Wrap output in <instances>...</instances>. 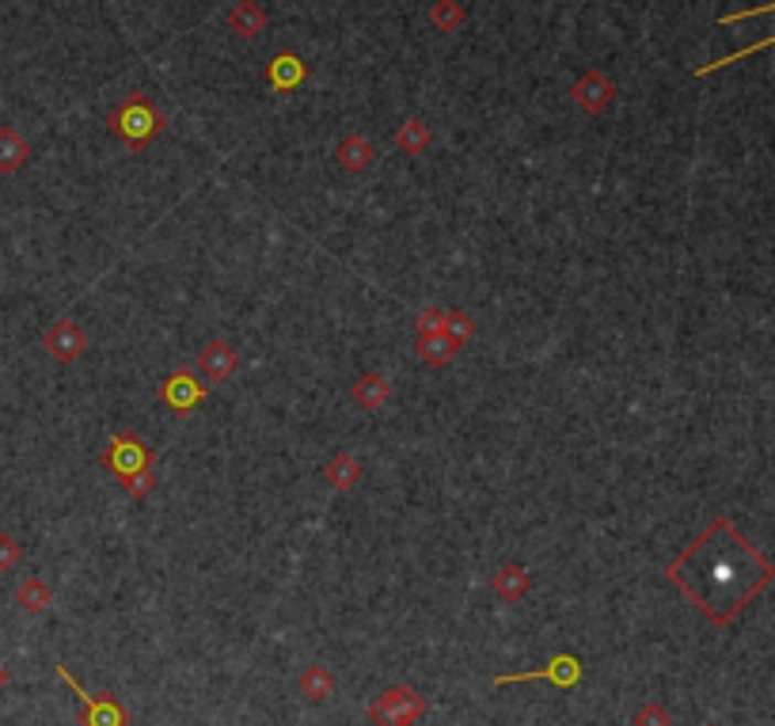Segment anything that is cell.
<instances>
[{"label": "cell", "mask_w": 775, "mask_h": 726, "mask_svg": "<svg viewBox=\"0 0 775 726\" xmlns=\"http://www.w3.org/2000/svg\"><path fill=\"white\" fill-rule=\"evenodd\" d=\"M571 96H574V104L585 110V115H601L605 107H613L616 84L608 81V76L601 73V70H590V73H582L578 81H574Z\"/></svg>", "instance_id": "9"}, {"label": "cell", "mask_w": 775, "mask_h": 726, "mask_svg": "<svg viewBox=\"0 0 775 726\" xmlns=\"http://www.w3.org/2000/svg\"><path fill=\"white\" fill-rule=\"evenodd\" d=\"M429 141H434V134H429V126L418 122V118H407V122H403V130L395 134V145H400L407 157H418V152H426Z\"/></svg>", "instance_id": "20"}, {"label": "cell", "mask_w": 775, "mask_h": 726, "mask_svg": "<svg viewBox=\"0 0 775 726\" xmlns=\"http://www.w3.org/2000/svg\"><path fill=\"white\" fill-rule=\"evenodd\" d=\"M521 681H551L555 688H574L582 681V662L574 654H555L544 670H529V673H502L495 677V688L506 685H521Z\"/></svg>", "instance_id": "5"}, {"label": "cell", "mask_w": 775, "mask_h": 726, "mask_svg": "<svg viewBox=\"0 0 775 726\" xmlns=\"http://www.w3.org/2000/svg\"><path fill=\"white\" fill-rule=\"evenodd\" d=\"M388 396H392V384H388L381 373H361L358 384H354V399L358 407H365V412H381L388 404Z\"/></svg>", "instance_id": "16"}, {"label": "cell", "mask_w": 775, "mask_h": 726, "mask_svg": "<svg viewBox=\"0 0 775 726\" xmlns=\"http://www.w3.org/2000/svg\"><path fill=\"white\" fill-rule=\"evenodd\" d=\"M4 685H8V670L0 665V688H4Z\"/></svg>", "instance_id": "27"}, {"label": "cell", "mask_w": 775, "mask_h": 726, "mask_svg": "<svg viewBox=\"0 0 775 726\" xmlns=\"http://www.w3.org/2000/svg\"><path fill=\"white\" fill-rule=\"evenodd\" d=\"M768 46H775V35H768V39H761V42H753V46H742V50H734V54L719 57V62H708V65H700V70H696V76H711V73H719V70H730V65L745 62V57L761 54V50H768Z\"/></svg>", "instance_id": "22"}, {"label": "cell", "mask_w": 775, "mask_h": 726, "mask_svg": "<svg viewBox=\"0 0 775 726\" xmlns=\"http://www.w3.org/2000/svg\"><path fill=\"white\" fill-rule=\"evenodd\" d=\"M160 399H163V407H168L171 415L183 418V415H191L194 407L205 399V388H202V384H198L187 370H176L171 377H163V384H160Z\"/></svg>", "instance_id": "8"}, {"label": "cell", "mask_w": 775, "mask_h": 726, "mask_svg": "<svg viewBox=\"0 0 775 726\" xmlns=\"http://www.w3.org/2000/svg\"><path fill=\"white\" fill-rule=\"evenodd\" d=\"M198 370L210 384H221L236 373V350H232L225 339H210L202 350H198Z\"/></svg>", "instance_id": "10"}, {"label": "cell", "mask_w": 775, "mask_h": 726, "mask_svg": "<svg viewBox=\"0 0 775 726\" xmlns=\"http://www.w3.org/2000/svg\"><path fill=\"white\" fill-rule=\"evenodd\" d=\"M323 480L331 483L335 491H350V487H358V480H361V465L350 457V452H339V457L327 460Z\"/></svg>", "instance_id": "18"}, {"label": "cell", "mask_w": 775, "mask_h": 726, "mask_svg": "<svg viewBox=\"0 0 775 726\" xmlns=\"http://www.w3.org/2000/svg\"><path fill=\"white\" fill-rule=\"evenodd\" d=\"M297 692L312 704H323L327 696H335V673L327 665H308L297 677Z\"/></svg>", "instance_id": "17"}, {"label": "cell", "mask_w": 775, "mask_h": 726, "mask_svg": "<svg viewBox=\"0 0 775 726\" xmlns=\"http://www.w3.org/2000/svg\"><path fill=\"white\" fill-rule=\"evenodd\" d=\"M703 726H719V723H703Z\"/></svg>", "instance_id": "28"}, {"label": "cell", "mask_w": 775, "mask_h": 726, "mask_svg": "<svg viewBox=\"0 0 775 726\" xmlns=\"http://www.w3.org/2000/svg\"><path fill=\"white\" fill-rule=\"evenodd\" d=\"M768 12H775V0L772 4H761V8H745V12H734V15H722V28H726V23H742V20H753V15H768Z\"/></svg>", "instance_id": "26"}, {"label": "cell", "mask_w": 775, "mask_h": 726, "mask_svg": "<svg viewBox=\"0 0 775 726\" xmlns=\"http://www.w3.org/2000/svg\"><path fill=\"white\" fill-rule=\"evenodd\" d=\"M426 696L411 685H395L381 692V696L369 704V723L373 726H415L426 715Z\"/></svg>", "instance_id": "3"}, {"label": "cell", "mask_w": 775, "mask_h": 726, "mask_svg": "<svg viewBox=\"0 0 775 726\" xmlns=\"http://www.w3.org/2000/svg\"><path fill=\"white\" fill-rule=\"evenodd\" d=\"M429 23H434L437 31H460L464 28V8H460V0H437L434 8H429Z\"/></svg>", "instance_id": "21"}, {"label": "cell", "mask_w": 775, "mask_h": 726, "mask_svg": "<svg viewBox=\"0 0 775 726\" xmlns=\"http://www.w3.org/2000/svg\"><path fill=\"white\" fill-rule=\"evenodd\" d=\"M103 465H107V472H115L118 480H126V476L141 472V468H152V452L145 449L134 434H115L107 452H103Z\"/></svg>", "instance_id": "6"}, {"label": "cell", "mask_w": 775, "mask_h": 726, "mask_svg": "<svg viewBox=\"0 0 775 726\" xmlns=\"http://www.w3.org/2000/svg\"><path fill=\"white\" fill-rule=\"evenodd\" d=\"M266 81H270L278 92H297L300 84L308 81V65L300 62L297 54H289V50H278L274 62H270V70H266Z\"/></svg>", "instance_id": "11"}, {"label": "cell", "mask_w": 775, "mask_h": 726, "mask_svg": "<svg viewBox=\"0 0 775 726\" xmlns=\"http://www.w3.org/2000/svg\"><path fill=\"white\" fill-rule=\"evenodd\" d=\"M31 157V145L20 138L15 126H0V175H12L28 164Z\"/></svg>", "instance_id": "14"}, {"label": "cell", "mask_w": 775, "mask_h": 726, "mask_svg": "<svg viewBox=\"0 0 775 726\" xmlns=\"http://www.w3.org/2000/svg\"><path fill=\"white\" fill-rule=\"evenodd\" d=\"M54 670H57V677H62L65 685L76 692V700H81V726H129V712L123 707V700H115L110 692L88 696L81 681H76L73 673H68V665L57 662Z\"/></svg>", "instance_id": "4"}, {"label": "cell", "mask_w": 775, "mask_h": 726, "mask_svg": "<svg viewBox=\"0 0 775 726\" xmlns=\"http://www.w3.org/2000/svg\"><path fill=\"white\" fill-rule=\"evenodd\" d=\"M123 483H126V491L134 494V499H141V494H149V491H152V483H157V480H152V468H141V472L126 476Z\"/></svg>", "instance_id": "25"}, {"label": "cell", "mask_w": 775, "mask_h": 726, "mask_svg": "<svg viewBox=\"0 0 775 726\" xmlns=\"http://www.w3.org/2000/svg\"><path fill=\"white\" fill-rule=\"evenodd\" d=\"M229 28L236 31L240 39H258V31L266 28V12L258 0H240L229 12Z\"/></svg>", "instance_id": "15"}, {"label": "cell", "mask_w": 775, "mask_h": 726, "mask_svg": "<svg viewBox=\"0 0 775 726\" xmlns=\"http://www.w3.org/2000/svg\"><path fill=\"white\" fill-rule=\"evenodd\" d=\"M335 160H339V164L347 168L350 175H358V172H365V168L376 160V149H373V141H369V138H361V134H350V138H342L339 145H335Z\"/></svg>", "instance_id": "12"}, {"label": "cell", "mask_w": 775, "mask_h": 726, "mask_svg": "<svg viewBox=\"0 0 775 726\" xmlns=\"http://www.w3.org/2000/svg\"><path fill=\"white\" fill-rule=\"evenodd\" d=\"M42 346H46V354L54 357V362H62V365H73L76 357L88 350V335H84V328L76 320H57L54 328L42 335Z\"/></svg>", "instance_id": "7"}, {"label": "cell", "mask_w": 775, "mask_h": 726, "mask_svg": "<svg viewBox=\"0 0 775 726\" xmlns=\"http://www.w3.org/2000/svg\"><path fill=\"white\" fill-rule=\"evenodd\" d=\"M673 583L714 628L734 623L761 589L775 583V563L730 517H714L666 567Z\"/></svg>", "instance_id": "1"}, {"label": "cell", "mask_w": 775, "mask_h": 726, "mask_svg": "<svg viewBox=\"0 0 775 726\" xmlns=\"http://www.w3.org/2000/svg\"><path fill=\"white\" fill-rule=\"evenodd\" d=\"M107 126H110V134H115L118 141L129 145V149H149V145L163 134L168 118H163V110L152 104L149 96L134 92V96H126L123 104L110 110Z\"/></svg>", "instance_id": "2"}, {"label": "cell", "mask_w": 775, "mask_h": 726, "mask_svg": "<svg viewBox=\"0 0 775 726\" xmlns=\"http://www.w3.org/2000/svg\"><path fill=\"white\" fill-rule=\"evenodd\" d=\"M529 586H532V578H529V570H524L521 563H502V567L495 570V594H498V601L517 605L524 594H529Z\"/></svg>", "instance_id": "13"}, {"label": "cell", "mask_w": 775, "mask_h": 726, "mask_svg": "<svg viewBox=\"0 0 775 726\" xmlns=\"http://www.w3.org/2000/svg\"><path fill=\"white\" fill-rule=\"evenodd\" d=\"M20 555H23V548L15 544V536L0 533V575H8V570L20 563Z\"/></svg>", "instance_id": "24"}, {"label": "cell", "mask_w": 775, "mask_h": 726, "mask_svg": "<svg viewBox=\"0 0 775 726\" xmlns=\"http://www.w3.org/2000/svg\"><path fill=\"white\" fill-rule=\"evenodd\" d=\"M631 726H673V715H669L658 700H646L639 712L631 715Z\"/></svg>", "instance_id": "23"}, {"label": "cell", "mask_w": 775, "mask_h": 726, "mask_svg": "<svg viewBox=\"0 0 775 726\" xmlns=\"http://www.w3.org/2000/svg\"><path fill=\"white\" fill-rule=\"evenodd\" d=\"M50 601H54V589H50L42 578H23V586L15 589V605H20L23 612H46L50 609Z\"/></svg>", "instance_id": "19"}]
</instances>
